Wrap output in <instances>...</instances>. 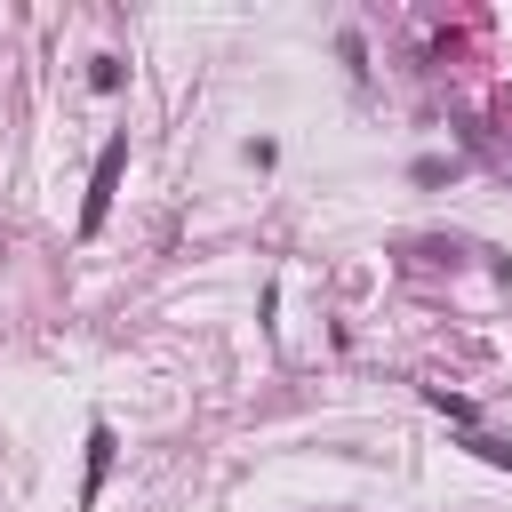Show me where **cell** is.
I'll list each match as a JSON object with an SVG mask.
<instances>
[{
    "mask_svg": "<svg viewBox=\"0 0 512 512\" xmlns=\"http://www.w3.org/2000/svg\"><path fill=\"white\" fill-rule=\"evenodd\" d=\"M120 168H128V136H112V144L96 152V176H88V208H80V232H96V224H104V208H112V192H120Z\"/></svg>",
    "mask_w": 512,
    "mask_h": 512,
    "instance_id": "1",
    "label": "cell"
},
{
    "mask_svg": "<svg viewBox=\"0 0 512 512\" xmlns=\"http://www.w3.org/2000/svg\"><path fill=\"white\" fill-rule=\"evenodd\" d=\"M104 472H112V432L96 424V432H88V496L104 488Z\"/></svg>",
    "mask_w": 512,
    "mask_h": 512,
    "instance_id": "2",
    "label": "cell"
},
{
    "mask_svg": "<svg viewBox=\"0 0 512 512\" xmlns=\"http://www.w3.org/2000/svg\"><path fill=\"white\" fill-rule=\"evenodd\" d=\"M432 408H448V416H456V424H472V400H456V392H448V384H432Z\"/></svg>",
    "mask_w": 512,
    "mask_h": 512,
    "instance_id": "3",
    "label": "cell"
}]
</instances>
